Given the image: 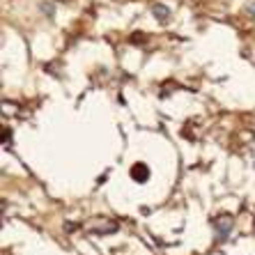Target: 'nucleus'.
<instances>
[{"label":"nucleus","mask_w":255,"mask_h":255,"mask_svg":"<svg viewBox=\"0 0 255 255\" xmlns=\"http://www.w3.org/2000/svg\"><path fill=\"white\" fill-rule=\"evenodd\" d=\"M249 14H251V16H255V0H253V2H251V5H249Z\"/></svg>","instance_id":"20e7f679"},{"label":"nucleus","mask_w":255,"mask_h":255,"mask_svg":"<svg viewBox=\"0 0 255 255\" xmlns=\"http://www.w3.org/2000/svg\"><path fill=\"white\" fill-rule=\"evenodd\" d=\"M42 12H44V14H48V16H53V7H51V2H44Z\"/></svg>","instance_id":"7ed1b4c3"},{"label":"nucleus","mask_w":255,"mask_h":255,"mask_svg":"<svg viewBox=\"0 0 255 255\" xmlns=\"http://www.w3.org/2000/svg\"><path fill=\"white\" fill-rule=\"evenodd\" d=\"M131 177L138 179V182H147V177H149L147 166H145V163H136V166L131 168Z\"/></svg>","instance_id":"f257e3e1"},{"label":"nucleus","mask_w":255,"mask_h":255,"mask_svg":"<svg viewBox=\"0 0 255 255\" xmlns=\"http://www.w3.org/2000/svg\"><path fill=\"white\" fill-rule=\"evenodd\" d=\"M152 12H154V16H156V18H161V21L170 16V9H168V7L163 5V2H156V5L152 7Z\"/></svg>","instance_id":"f03ea898"}]
</instances>
